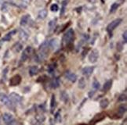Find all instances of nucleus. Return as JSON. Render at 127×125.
<instances>
[{
	"mask_svg": "<svg viewBox=\"0 0 127 125\" xmlns=\"http://www.w3.org/2000/svg\"><path fill=\"white\" fill-rule=\"evenodd\" d=\"M60 84H61V81L59 79V77H55L51 81L50 87L52 89H57V88L60 86Z\"/></svg>",
	"mask_w": 127,
	"mask_h": 125,
	"instance_id": "nucleus-12",
	"label": "nucleus"
},
{
	"mask_svg": "<svg viewBox=\"0 0 127 125\" xmlns=\"http://www.w3.org/2000/svg\"><path fill=\"white\" fill-rule=\"evenodd\" d=\"M112 86V80H108L105 83H104V85L103 86V91L106 92L107 91H109L111 89V88Z\"/></svg>",
	"mask_w": 127,
	"mask_h": 125,
	"instance_id": "nucleus-15",
	"label": "nucleus"
},
{
	"mask_svg": "<svg viewBox=\"0 0 127 125\" xmlns=\"http://www.w3.org/2000/svg\"><path fill=\"white\" fill-rule=\"evenodd\" d=\"M65 77L67 78V80L71 81V82H75L76 80H77V76L75 74L73 73H71L70 71H67L66 73H65Z\"/></svg>",
	"mask_w": 127,
	"mask_h": 125,
	"instance_id": "nucleus-11",
	"label": "nucleus"
},
{
	"mask_svg": "<svg viewBox=\"0 0 127 125\" xmlns=\"http://www.w3.org/2000/svg\"><path fill=\"white\" fill-rule=\"evenodd\" d=\"M122 21V19H116L115 20H113L112 22H111L107 27V31L108 32V33H111V32L121 24Z\"/></svg>",
	"mask_w": 127,
	"mask_h": 125,
	"instance_id": "nucleus-2",
	"label": "nucleus"
},
{
	"mask_svg": "<svg viewBox=\"0 0 127 125\" xmlns=\"http://www.w3.org/2000/svg\"><path fill=\"white\" fill-rule=\"evenodd\" d=\"M74 35H75L74 30L69 29L63 36L62 45H67L68 44H70L71 41L74 40Z\"/></svg>",
	"mask_w": 127,
	"mask_h": 125,
	"instance_id": "nucleus-1",
	"label": "nucleus"
},
{
	"mask_svg": "<svg viewBox=\"0 0 127 125\" xmlns=\"http://www.w3.org/2000/svg\"><path fill=\"white\" fill-rule=\"evenodd\" d=\"M38 72H39V68H38V67H36V66L31 67L30 69H29V74L31 76H34L35 74H37Z\"/></svg>",
	"mask_w": 127,
	"mask_h": 125,
	"instance_id": "nucleus-21",
	"label": "nucleus"
},
{
	"mask_svg": "<svg viewBox=\"0 0 127 125\" xmlns=\"http://www.w3.org/2000/svg\"><path fill=\"white\" fill-rule=\"evenodd\" d=\"M55 68H56V64H50V65L48 67V72L50 73H53L55 71Z\"/></svg>",
	"mask_w": 127,
	"mask_h": 125,
	"instance_id": "nucleus-31",
	"label": "nucleus"
},
{
	"mask_svg": "<svg viewBox=\"0 0 127 125\" xmlns=\"http://www.w3.org/2000/svg\"><path fill=\"white\" fill-rule=\"evenodd\" d=\"M1 102L4 105H6L9 109H14V108H13V105H14V104H13L11 102L10 98H9V96H7L6 95H2L1 96Z\"/></svg>",
	"mask_w": 127,
	"mask_h": 125,
	"instance_id": "nucleus-4",
	"label": "nucleus"
},
{
	"mask_svg": "<svg viewBox=\"0 0 127 125\" xmlns=\"http://www.w3.org/2000/svg\"><path fill=\"white\" fill-rule=\"evenodd\" d=\"M106 117V113H100L98 114H97L96 116H94V117L92 119L91 121L89 122V124H97L100 121H101V120H103L104 118Z\"/></svg>",
	"mask_w": 127,
	"mask_h": 125,
	"instance_id": "nucleus-6",
	"label": "nucleus"
},
{
	"mask_svg": "<svg viewBox=\"0 0 127 125\" xmlns=\"http://www.w3.org/2000/svg\"><path fill=\"white\" fill-rule=\"evenodd\" d=\"M126 100V94H122L119 97V102H123Z\"/></svg>",
	"mask_w": 127,
	"mask_h": 125,
	"instance_id": "nucleus-34",
	"label": "nucleus"
},
{
	"mask_svg": "<svg viewBox=\"0 0 127 125\" xmlns=\"http://www.w3.org/2000/svg\"><path fill=\"white\" fill-rule=\"evenodd\" d=\"M2 1H3V0H0V3H2Z\"/></svg>",
	"mask_w": 127,
	"mask_h": 125,
	"instance_id": "nucleus-41",
	"label": "nucleus"
},
{
	"mask_svg": "<svg viewBox=\"0 0 127 125\" xmlns=\"http://www.w3.org/2000/svg\"><path fill=\"white\" fill-rule=\"evenodd\" d=\"M88 51H89V48H86V49H85L83 51V53H82V55H83V57H84V56H85V55H86V54H87Z\"/></svg>",
	"mask_w": 127,
	"mask_h": 125,
	"instance_id": "nucleus-37",
	"label": "nucleus"
},
{
	"mask_svg": "<svg viewBox=\"0 0 127 125\" xmlns=\"http://www.w3.org/2000/svg\"><path fill=\"white\" fill-rule=\"evenodd\" d=\"M85 81L83 77H82L79 79V88L80 89H85Z\"/></svg>",
	"mask_w": 127,
	"mask_h": 125,
	"instance_id": "nucleus-27",
	"label": "nucleus"
},
{
	"mask_svg": "<svg viewBox=\"0 0 127 125\" xmlns=\"http://www.w3.org/2000/svg\"><path fill=\"white\" fill-rule=\"evenodd\" d=\"M88 1L89 2H91V3H94V2H96V0H88Z\"/></svg>",
	"mask_w": 127,
	"mask_h": 125,
	"instance_id": "nucleus-40",
	"label": "nucleus"
},
{
	"mask_svg": "<svg viewBox=\"0 0 127 125\" xmlns=\"http://www.w3.org/2000/svg\"><path fill=\"white\" fill-rule=\"evenodd\" d=\"M117 47H118V49H119V51H122V44L118 43L117 44Z\"/></svg>",
	"mask_w": 127,
	"mask_h": 125,
	"instance_id": "nucleus-38",
	"label": "nucleus"
},
{
	"mask_svg": "<svg viewBox=\"0 0 127 125\" xmlns=\"http://www.w3.org/2000/svg\"><path fill=\"white\" fill-rule=\"evenodd\" d=\"M94 67H85L83 69V71H82V72H83V74L86 76V77H89L90 75L92 74L93 71H94Z\"/></svg>",
	"mask_w": 127,
	"mask_h": 125,
	"instance_id": "nucleus-10",
	"label": "nucleus"
},
{
	"mask_svg": "<svg viewBox=\"0 0 127 125\" xmlns=\"http://www.w3.org/2000/svg\"><path fill=\"white\" fill-rule=\"evenodd\" d=\"M119 3H117V2L113 3L110 9V13H114L117 9L119 8Z\"/></svg>",
	"mask_w": 127,
	"mask_h": 125,
	"instance_id": "nucleus-28",
	"label": "nucleus"
},
{
	"mask_svg": "<svg viewBox=\"0 0 127 125\" xmlns=\"http://www.w3.org/2000/svg\"><path fill=\"white\" fill-rule=\"evenodd\" d=\"M19 38L23 41H27L28 38V35L24 30H21L19 32Z\"/></svg>",
	"mask_w": 127,
	"mask_h": 125,
	"instance_id": "nucleus-19",
	"label": "nucleus"
},
{
	"mask_svg": "<svg viewBox=\"0 0 127 125\" xmlns=\"http://www.w3.org/2000/svg\"><path fill=\"white\" fill-rule=\"evenodd\" d=\"M30 19V15H24L21 17V21H20V24L21 26H25L28 24V22Z\"/></svg>",
	"mask_w": 127,
	"mask_h": 125,
	"instance_id": "nucleus-16",
	"label": "nucleus"
},
{
	"mask_svg": "<svg viewBox=\"0 0 127 125\" xmlns=\"http://www.w3.org/2000/svg\"><path fill=\"white\" fill-rule=\"evenodd\" d=\"M60 97H61V99L63 102H64V103H67V101H68V95H67V94L66 93V91H61Z\"/></svg>",
	"mask_w": 127,
	"mask_h": 125,
	"instance_id": "nucleus-25",
	"label": "nucleus"
},
{
	"mask_svg": "<svg viewBox=\"0 0 127 125\" xmlns=\"http://www.w3.org/2000/svg\"><path fill=\"white\" fill-rule=\"evenodd\" d=\"M98 57H99V53L98 51L94 49L92 51V53L89 54V60L90 63H96L97 60L98 59Z\"/></svg>",
	"mask_w": 127,
	"mask_h": 125,
	"instance_id": "nucleus-9",
	"label": "nucleus"
},
{
	"mask_svg": "<svg viewBox=\"0 0 127 125\" xmlns=\"http://www.w3.org/2000/svg\"><path fill=\"white\" fill-rule=\"evenodd\" d=\"M56 24H57V19L56 18L54 20L49 21V32H52L54 30V27H55Z\"/></svg>",
	"mask_w": 127,
	"mask_h": 125,
	"instance_id": "nucleus-23",
	"label": "nucleus"
},
{
	"mask_svg": "<svg viewBox=\"0 0 127 125\" xmlns=\"http://www.w3.org/2000/svg\"><path fill=\"white\" fill-rule=\"evenodd\" d=\"M50 10L53 12H57L58 10V6L57 5V4H53L50 7Z\"/></svg>",
	"mask_w": 127,
	"mask_h": 125,
	"instance_id": "nucleus-33",
	"label": "nucleus"
},
{
	"mask_svg": "<svg viewBox=\"0 0 127 125\" xmlns=\"http://www.w3.org/2000/svg\"><path fill=\"white\" fill-rule=\"evenodd\" d=\"M2 120L5 124H11L14 122V118H13V115L10 113H4L2 116Z\"/></svg>",
	"mask_w": 127,
	"mask_h": 125,
	"instance_id": "nucleus-7",
	"label": "nucleus"
},
{
	"mask_svg": "<svg viewBox=\"0 0 127 125\" xmlns=\"http://www.w3.org/2000/svg\"><path fill=\"white\" fill-rule=\"evenodd\" d=\"M67 2H68V1L67 0H64V1L62 2V7H61V13H60V16L62 17L64 14L65 13V8H66V6Z\"/></svg>",
	"mask_w": 127,
	"mask_h": 125,
	"instance_id": "nucleus-26",
	"label": "nucleus"
},
{
	"mask_svg": "<svg viewBox=\"0 0 127 125\" xmlns=\"http://www.w3.org/2000/svg\"><path fill=\"white\" fill-rule=\"evenodd\" d=\"M100 87H101V85H100V83L95 80L93 82V89L94 91H97L100 89Z\"/></svg>",
	"mask_w": 127,
	"mask_h": 125,
	"instance_id": "nucleus-29",
	"label": "nucleus"
},
{
	"mask_svg": "<svg viewBox=\"0 0 127 125\" xmlns=\"http://www.w3.org/2000/svg\"><path fill=\"white\" fill-rule=\"evenodd\" d=\"M122 38H123V41H124V43L126 44V41H127V31H125L124 33L122 34Z\"/></svg>",
	"mask_w": 127,
	"mask_h": 125,
	"instance_id": "nucleus-35",
	"label": "nucleus"
},
{
	"mask_svg": "<svg viewBox=\"0 0 127 125\" xmlns=\"http://www.w3.org/2000/svg\"><path fill=\"white\" fill-rule=\"evenodd\" d=\"M32 53H33V49L31 48V46H28V47L23 51V53H22V55H21V61H22V62L26 61Z\"/></svg>",
	"mask_w": 127,
	"mask_h": 125,
	"instance_id": "nucleus-3",
	"label": "nucleus"
},
{
	"mask_svg": "<svg viewBox=\"0 0 127 125\" xmlns=\"http://www.w3.org/2000/svg\"><path fill=\"white\" fill-rule=\"evenodd\" d=\"M17 33V30H13L10 32H9L8 34H6L5 36H4V38L2 39V41H10L12 36L13 35H15Z\"/></svg>",
	"mask_w": 127,
	"mask_h": 125,
	"instance_id": "nucleus-14",
	"label": "nucleus"
},
{
	"mask_svg": "<svg viewBox=\"0 0 127 125\" xmlns=\"http://www.w3.org/2000/svg\"><path fill=\"white\" fill-rule=\"evenodd\" d=\"M35 120H37V121L39 123H42L44 122V120H45V117L43 115H38V116H36L35 117Z\"/></svg>",
	"mask_w": 127,
	"mask_h": 125,
	"instance_id": "nucleus-30",
	"label": "nucleus"
},
{
	"mask_svg": "<svg viewBox=\"0 0 127 125\" xmlns=\"http://www.w3.org/2000/svg\"><path fill=\"white\" fill-rule=\"evenodd\" d=\"M126 112V105H121L119 107V111H118V114H119V117H122L125 114Z\"/></svg>",
	"mask_w": 127,
	"mask_h": 125,
	"instance_id": "nucleus-18",
	"label": "nucleus"
},
{
	"mask_svg": "<svg viewBox=\"0 0 127 125\" xmlns=\"http://www.w3.org/2000/svg\"><path fill=\"white\" fill-rule=\"evenodd\" d=\"M21 82V77L20 75H15L13 76L10 81V86H17L18 85H20V83Z\"/></svg>",
	"mask_w": 127,
	"mask_h": 125,
	"instance_id": "nucleus-8",
	"label": "nucleus"
},
{
	"mask_svg": "<svg viewBox=\"0 0 127 125\" xmlns=\"http://www.w3.org/2000/svg\"><path fill=\"white\" fill-rule=\"evenodd\" d=\"M8 5H9L8 2H4L2 4V8H1V10H2V12H6L8 10V8H9Z\"/></svg>",
	"mask_w": 127,
	"mask_h": 125,
	"instance_id": "nucleus-32",
	"label": "nucleus"
},
{
	"mask_svg": "<svg viewBox=\"0 0 127 125\" xmlns=\"http://www.w3.org/2000/svg\"><path fill=\"white\" fill-rule=\"evenodd\" d=\"M13 51L16 53H19L21 50H22V49H23V45H22V44H21L20 42H17L15 43V45H13Z\"/></svg>",
	"mask_w": 127,
	"mask_h": 125,
	"instance_id": "nucleus-24",
	"label": "nucleus"
},
{
	"mask_svg": "<svg viewBox=\"0 0 127 125\" xmlns=\"http://www.w3.org/2000/svg\"><path fill=\"white\" fill-rule=\"evenodd\" d=\"M56 99H55V95H53L51 97V102H50V111H51V113H53V111L54 109L56 108Z\"/></svg>",
	"mask_w": 127,
	"mask_h": 125,
	"instance_id": "nucleus-17",
	"label": "nucleus"
},
{
	"mask_svg": "<svg viewBox=\"0 0 127 125\" xmlns=\"http://www.w3.org/2000/svg\"><path fill=\"white\" fill-rule=\"evenodd\" d=\"M9 98L13 104H19L22 101V97L17 93H14V92L10 93V95H9Z\"/></svg>",
	"mask_w": 127,
	"mask_h": 125,
	"instance_id": "nucleus-5",
	"label": "nucleus"
},
{
	"mask_svg": "<svg viewBox=\"0 0 127 125\" xmlns=\"http://www.w3.org/2000/svg\"><path fill=\"white\" fill-rule=\"evenodd\" d=\"M60 112H61V110H58V112H57V113H56V115H55V118H56V120H57V121H60V120H61Z\"/></svg>",
	"mask_w": 127,
	"mask_h": 125,
	"instance_id": "nucleus-36",
	"label": "nucleus"
},
{
	"mask_svg": "<svg viewBox=\"0 0 127 125\" xmlns=\"http://www.w3.org/2000/svg\"><path fill=\"white\" fill-rule=\"evenodd\" d=\"M49 43V47L51 48L52 49H55L59 46V41L57 39H52L49 41H48Z\"/></svg>",
	"mask_w": 127,
	"mask_h": 125,
	"instance_id": "nucleus-13",
	"label": "nucleus"
},
{
	"mask_svg": "<svg viewBox=\"0 0 127 125\" xmlns=\"http://www.w3.org/2000/svg\"><path fill=\"white\" fill-rule=\"evenodd\" d=\"M47 10H42L39 12V14H38V18L40 20H43L47 16Z\"/></svg>",
	"mask_w": 127,
	"mask_h": 125,
	"instance_id": "nucleus-20",
	"label": "nucleus"
},
{
	"mask_svg": "<svg viewBox=\"0 0 127 125\" xmlns=\"http://www.w3.org/2000/svg\"><path fill=\"white\" fill-rule=\"evenodd\" d=\"M93 95H94V91L89 92V98H92V97L93 96Z\"/></svg>",
	"mask_w": 127,
	"mask_h": 125,
	"instance_id": "nucleus-39",
	"label": "nucleus"
},
{
	"mask_svg": "<svg viewBox=\"0 0 127 125\" xmlns=\"http://www.w3.org/2000/svg\"><path fill=\"white\" fill-rule=\"evenodd\" d=\"M108 105H109V101H108L107 99H104L102 100H101L100 102V106H101V107L102 109H105L107 108Z\"/></svg>",
	"mask_w": 127,
	"mask_h": 125,
	"instance_id": "nucleus-22",
	"label": "nucleus"
}]
</instances>
